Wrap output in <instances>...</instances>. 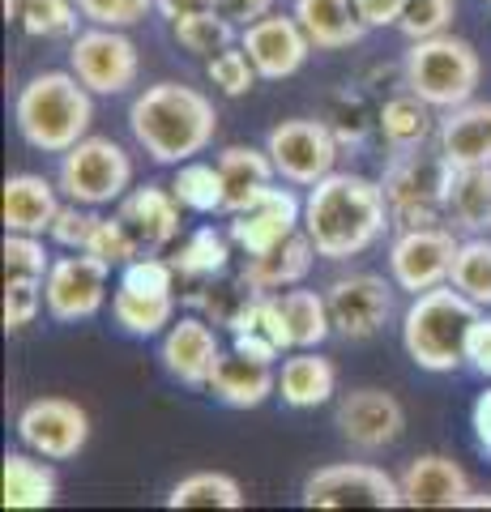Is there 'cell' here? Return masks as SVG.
Instances as JSON below:
<instances>
[{
	"mask_svg": "<svg viewBox=\"0 0 491 512\" xmlns=\"http://www.w3.org/2000/svg\"><path fill=\"white\" fill-rule=\"evenodd\" d=\"M205 77L227 94V99H240V94H248L252 86H257V64L248 60L244 47H223L218 56L205 60Z\"/></svg>",
	"mask_w": 491,
	"mask_h": 512,
	"instance_id": "f35d334b",
	"label": "cell"
},
{
	"mask_svg": "<svg viewBox=\"0 0 491 512\" xmlns=\"http://www.w3.org/2000/svg\"><path fill=\"white\" fill-rule=\"evenodd\" d=\"M278 308L287 320L291 350H316L329 333H334V316H329V299L321 291H304V286H287L278 291Z\"/></svg>",
	"mask_w": 491,
	"mask_h": 512,
	"instance_id": "f546056e",
	"label": "cell"
},
{
	"mask_svg": "<svg viewBox=\"0 0 491 512\" xmlns=\"http://www.w3.org/2000/svg\"><path fill=\"white\" fill-rule=\"evenodd\" d=\"M299 500L304 508H402V483L380 466L338 461V466L308 474Z\"/></svg>",
	"mask_w": 491,
	"mask_h": 512,
	"instance_id": "30bf717a",
	"label": "cell"
},
{
	"mask_svg": "<svg viewBox=\"0 0 491 512\" xmlns=\"http://www.w3.org/2000/svg\"><path fill=\"white\" fill-rule=\"evenodd\" d=\"M69 69L82 77L90 94H124L137 86L141 56L137 43L116 26H90L82 35H73L69 47Z\"/></svg>",
	"mask_w": 491,
	"mask_h": 512,
	"instance_id": "9c48e42d",
	"label": "cell"
},
{
	"mask_svg": "<svg viewBox=\"0 0 491 512\" xmlns=\"http://www.w3.org/2000/svg\"><path fill=\"white\" fill-rule=\"evenodd\" d=\"M235 26L223 9H201V13H188V18L180 22H171V35H176V43L184 47V52H193V56H218L223 47L235 43Z\"/></svg>",
	"mask_w": 491,
	"mask_h": 512,
	"instance_id": "8d00e7d4",
	"label": "cell"
},
{
	"mask_svg": "<svg viewBox=\"0 0 491 512\" xmlns=\"http://www.w3.org/2000/svg\"><path fill=\"white\" fill-rule=\"evenodd\" d=\"M205 389L214 393V402H223L231 410H257L269 393H278V372L274 363L248 359L240 350H223Z\"/></svg>",
	"mask_w": 491,
	"mask_h": 512,
	"instance_id": "603a6c76",
	"label": "cell"
},
{
	"mask_svg": "<svg viewBox=\"0 0 491 512\" xmlns=\"http://www.w3.org/2000/svg\"><path fill=\"white\" fill-rule=\"evenodd\" d=\"M449 282H453L466 299L479 303V308H491V239H487V235L462 239Z\"/></svg>",
	"mask_w": 491,
	"mask_h": 512,
	"instance_id": "74e56055",
	"label": "cell"
},
{
	"mask_svg": "<svg viewBox=\"0 0 491 512\" xmlns=\"http://www.w3.org/2000/svg\"><path fill=\"white\" fill-rule=\"evenodd\" d=\"M39 308H47L39 278H5V329L9 333L35 325Z\"/></svg>",
	"mask_w": 491,
	"mask_h": 512,
	"instance_id": "ee69618b",
	"label": "cell"
},
{
	"mask_svg": "<svg viewBox=\"0 0 491 512\" xmlns=\"http://www.w3.org/2000/svg\"><path fill=\"white\" fill-rule=\"evenodd\" d=\"M487 308H479L474 299H466L453 282L432 286V291L415 295V303L402 316V346L415 367L423 372H457L466 363V338L470 325Z\"/></svg>",
	"mask_w": 491,
	"mask_h": 512,
	"instance_id": "277c9868",
	"label": "cell"
},
{
	"mask_svg": "<svg viewBox=\"0 0 491 512\" xmlns=\"http://www.w3.org/2000/svg\"><path fill=\"white\" fill-rule=\"evenodd\" d=\"M240 47L248 52V60L257 64V73L265 77V82L295 77L308 64V56L316 52L295 13L291 18L287 13H265L261 22H252V26L240 30Z\"/></svg>",
	"mask_w": 491,
	"mask_h": 512,
	"instance_id": "9a60e30c",
	"label": "cell"
},
{
	"mask_svg": "<svg viewBox=\"0 0 491 512\" xmlns=\"http://www.w3.org/2000/svg\"><path fill=\"white\" fill-rule=\"evenodd\" d=\"M218 9H223L227 18L244 30L252 22H261L265 13H274V0H218Z\"/></svg>",
	"mask_w": 491,
	"mask_h": 512,
	"instance_id": "f907efd6",
	"label": "cell"
},
{
	"mask_svg": "<svg viewBox=\"0 0 491 512\" xmlns=\"http://www.w3.org/2000/svg\"><path fill=\"white\" fill-rule=\"evenodd\" d=\"M60 214V184L18 171L5 180V231L47 235Z\"/></svg>",
	"mask_w": 491,
	"mask_h": 512,
	"instance_id": "cb8c5ba5",
	"label": "cell"
},
{
	"mask_svg": "<svg viewBox=\"0 0 491 512\" xmlns=\"http://www.w3.org/2000/svg\"><path fill=\"white\" fill-rule=\"evenodd\" d=\"M107 274H112V265L99 261V256L86 248H77L73 256H56L43 278L47 316L60 320V325L94 316L107 299Z\"/></svg>",
	"mask_w": 491,
	"mask_h": 512,
	"instance_id": "7c38bea8",
	"label": "cell"
},
{
	"mask_svg": "<svg viewBox=\"0 0 491 512\" xmlns=\"http://www.w3.org/2000/svg\"><path fill=\"white\" fill-rule=\"evenodd\" d=\"M94 222H99V214L90 210V205H77V201H65L60 205V214H56V222H52V235L60 248H69V252H77V248H86L90 244V235H94Z\"/></svg>",
	"mask_w": 491,
	"mask_h": 512,
	"instance_id": "bcb514c9",
	"label": "cell"
},
{
	"mask_svg": "<svg viewBox=\"0 0 491 512\" xmlns=\"http://www.w3.org/2000/svg\"><path fill=\"white\" fill-rule=\"evenodd\" d=\"M334 333L346 342H368L393 316V286L380 274H346L325 286Z\"/></svg>",
	"mask_w": 491,
	"mask_h": 512,
	"instance_id": "5bb4252c",
	"label": "cell"
},
{
	"mask_svg": "<svg viewBox=\"0 0 491 512\" xmlns=\"http://www.w3.org/2000/svg\"><path fill=\"white\" fill-rule=\"evenodd\" d=\"M466 363L474 367V372L491 376V316H487V312L470 325V338H466Z\"/></svg>",
	"mask_w": 491,
	"mask_h": 512,
	"instance_id": "7dc6e473",
	"label": "cell"
},
{
	"mask_svg": "<svg viewBox=\"0 0 491 512\" xmlns=\"http://www.w3.org/2000/svg\"><path fill=\"white\" fill-rule=\"evenodd\" d=\"M380 137L389 150H423L427 137H436L432 124V103H423L419 94H402L380 107Z\"/></svg>",
	"mask_w": 491,
	"mask_h": 512,
	"instance_id": "1f68e13d",
	"label": "cell"
},
{
	"mask_svg": "<svg viewBox=\"0 0 491 512\" xmlns=\"http://www.w3.org/2000/svg\"><path fill=\"white\" fill-rule=\"evenodd\" d=\"M316 244L308 239V231H295L291 239H282L278 248H269L261 256H248L244 274H240V286L252 295H278L287 286H299L308 278V269L316 261Z\"/></svg>",
	"mask_w": 491,
	"mask_h": 512,
	"instance_id": "7402d4cb",
	"label": "cell"
},
{
	"mask_svg": "<svg viewBox=\"0 0 491 512\" xmlns=\"http://www.w3.org/2000/svg\"><path fill=\"white\" fill-rule=\"evenodd\" d=\"M265 150L269 158H274V167L282 180H291V184H321L329 171H334L338 163V137H334V128H329L325 120H282L269 128V137H265Z\"/></svg>",
	"mask_w": 491,
	"mask_h": 512,
	"instance_id": "8fae6325",
	"label": "cell"
},
{
	"mask_svg": "<svg viewBox=\"0 0 491 512\" xmlns=\"http://www.w3.org/2000/svg\"><path fill=\"white\" fill-rule=\"evenodd\" d=\"M56 184L65 192V201L99 210V205H112L129 192L133 158L124 154V146H116L112 137H82L73 150L60 154Z\"/></svg>",
	"mask_w": 491,
	"mask_h": 512,
	"instance_id": "52a82bcc",
	"label": "cell"
},
{
	"mask_svg": "<svg viewBox=\"0 0 491 512\" xmlns=\"http://www.w3.org/2000/svg\"><path fill=\"white\" fill-rule=\"evenodd\" d=\"M112 316L133 338H154V333H163L176 320V295H137L120 286L112 295Z\"/></svg>",
	"mask_w": 491,
	"mask_h": 512,
	"instance_id": "e575fe53",
	"label": "cell"
},
{
	"mask_svg": "<svg viewBox=\"0 0 491 512\" xmlns=\"http://www.w3.org/2000/svg\"><path fill=\"white\" fill-rule=\"evenodd\" d=\"M406 427V410L389 389H351L338 402V431L346 444L363 448V453H376V448H389L402 436Z\"/></svg>",
	"mask_w": 491,
	"mask_h": 512,
	"instance_id": "2e32d148",
	"label": "cell"
},
{
	"mask_svg": "<svg viewBox=\"0 0 491 512\" xmlns=\"http://www.w3.org/2000/svg\"><path fill=\"white\" fill-rule=\"evenodd\" d=\"M462 239L453 227H402V235L389 244V278L406 295H423L432 286H445L453 274Z\"/></svg>",
	"mask_w": 491,
	"mask_h": 512,
	"instance_id": "ba28073f",
	"label": "cell"
},
{
	"mask_svg": "<svg viewBox=\"0 0 491 512\" xmlns=\"http://www.w3.org/2000/svg\"><path fill=\"white\" fill-rule=\"evenodd\" d=\"M462 508H491V495H474V491H470Z\"/></svg>",
	"mask_w": 491,
	"mask_h": 512,
	"instance_id": "db71d44e",
	"label": "cell"
},
{
	"mask_svg": "<svg viewBox=\"0 0 491 512\" xmlns=\"http://www.w3.org/2000/svg\"><path fill=\"white\" fill-rule=\"evenodd\" d=\"M180 210L184 205L176 201V192H171V184H146V188H133L120 197V218L124 227L133 231V239L141 244V252H158L167 248L171 239L180 235Z\"/></svg>",
	"mask_w": 491,
	"mask_h": 512,
	"instance_id": "ffe728a7",
	"label": "cell"
},
{
	"mask_svg": "<svg viewBox=\"0 0 491 512\" xmlns=\"http://www.w3.org/2000/svg\"><path fill=\"white\" fill-rule=\"evenodd\" d=\"M436 150L449 167H487L491 163V103H457L436 120Z\"/></svg>",
	"mask_w": 491,
	"mask_h": 512,
	"instance_id": "d6986e66",
	"label": "cell"
},
{
	"mask_svg": "<svg viewBox=\"0 0 491 512\" xmlns=\"http://www.w3.org/2000/svg\"><path fill=\"white\" fill-rule=\"evenodd\" d=\"M445 222L453 231L487 235L491 231V163L487 167H453Z\"/></svg>",
	"mask_w": 491,
	"mask_h": 512,
	"instance_id": "4316f807",
	"label": "cell"
},
{
	"mask_svg": "<svg viewBox=\"0 0 491 512\" xmlns=\"http://www.w3.org/2000/svg\"><path fill=\"white\" fill-rule=\"evenodd\" d=\"M94 94L82 86L77 73H35L18 90L13 103V124L30 150L65 154L82 137H90Z\"/></svg>",
	"mask_w": 491,
	"mask_h": 512,
	"instance_id": "3957f363",
	"label": "cell"
},
{
	"mask_svg": "<svg viewBox=\"0 0 491 512\" xmlns=\"http://www.w3.org/2000/svg\"><path fill=\"white\" fill-rule=\"evenodd\" d=\"M299 227H304V205L295 201L291 188H274L269 184L248 210L231 214V239L240 244L248 256H261L269 248H278L282 239H291Z\"/></svg>",
	"mask_w": 491,
	"mask_h": 512,
	"instance_id": "e0dca14e",
	"label": "cell"
},
{
	"mask_svg": "<svg viewBox=\"0 0 491 512\" xmlns=\"http://www.w3.org/2000/svg\"><path fill=\"white\" fill-rule=\"evenodd\" d=\"M406 508H462L470 495V474L445 453H423L402 470Z\"/></svg>",
	"mask_w": 491,
	"mask_h": 512,
	"instance_id": "ac0fdd59",
	"label": "cell"
},
{
	"mask_svg": "<svg viewBox=\"0 0 491 512\" xmlns=\"http://www.w3.org/2000/svg\"><path fill=\"white\" fill-rule=\"evenodd\" d=\"M171 192H176V201L193 214L227 210V180H223V171H218V163H197V158H188V163L176 167Z\"/></svg>",
	"mask_w": 491,
	"mask_h": 512,
	"instance_id": "836d02e7",
	"label": "cell"
},
{
	"mask_svg": "<svg viewBox=\"0 0 491 512\" xmlns=\"http://www.w3.org/2000/svg\"><path fill=\"white\" fill-rule=\"evenodd\" d=\"M483 82V60L474 52V43L457 35H432L415 39L406 52V90L419 94L423 103L449 111L457 103H470L474 90Z\"/></svg>",
	"mask_w": 491,
	"mask_h": 512,
	"instance_id": "5b68a950",
	"label": "cell"
},
{
	"mask_svg": "<svg viewBox=\"0 0 491 512\" xmlns=\"http://www.w3.org/2000/svg\"><path fill=\"white\" fill-rule=\"evenodd\" d=\"M176 265L171 261H158V256H133L120 274L124 291H137V295H176Z\"/></svg>",
	"mask_w": 491,
	"mask_h": 512,
	"instance_id": "b9f144b4",
	"label": "cell"
},
{
	"mask_svg": "<svg viewBox=\"0 0 491 512\" xmlns=\"http://www.w3.org/2000/svg\"><path fill=\"white\" fill-rule=\"evenodd\" d=\"M231 350H240V355L248 359H261V363H274L282 355V346L269 338L265 329H244V333H235V346Z\"/></svg>",
	"mask_w": 491,
	"mask_h": 512,
	"instance_id": "681fc988",
	"label": "cell"
},
{
	"mask_svg": "<svg viewBox=\"0 0 491 512\" xmlns=\"http://www.w3.org/2000/svg\"><path fill=\"white\" fill-rule=\"evenodd\" d=\"M5 18L30 39H73L77 35V0H5Z\"/></svg>",
	"mask_w": 491,
	"mask_h": 512,
	"instance_id": "4dcf8cb0",
	"label": "cell"
},
{
	"mask_svg": "<svg viewBox=\"0 0 491 512\" xmlns=\"http://www.w3.org/2000/svg\"><path fill=\"white\" fill-rule=\"evenodd\" d=\"M231 244H235L231 235H218L214 227H201L180 244V252L171 256V265H176V274L188 278V282H214L218 274H227Z\"/></svg>",
	"mask_w": 491,
	"mask_h": 512,
	"instance_id": "d6a6232c",
	"label": "cell"
},
{
	"mask_svg": "<svg viewBox=\"0 0 491 512\" xmlns=\"http://www.w3.org/2000/svg\"><path fill=\"white\" fill-rule=\"evenodd\" d=\"M0 487H5V508H52L56 504V470L47 466V457L39 461L26 453H9L5 457V474H0Z\"/></svg>",
	"mask_w": 491,
	"mask_h": 512,
	"instance_id": "f1b7e54d",
	"label": "cell"
},
{
	"mask_svg": "<svg viewBox=\"0 0 491 512\" xmlns=\"http://www.w3.org/2000/svg\"><path fill=\"white\" fill-rule=\"evenodd\" d=\"M129 128L137 146L146 150L154 163L180 167L188 158L210 150L218 133V111L197 86L184 82H154L133 99Z\"/></svg>",
	"mask_w": 491,
	"mask_h": 512,
	"instance_id": "7a4b0ae2",
	"label": "cell"
},
{
	"mask_svg": "<svg viewBox=\"0 0 491 512\" xmlns=\"http://www.w3.org/2000/svg\"><path fill=\"white\" fill-rule=\"evenodd\" d=\"M56 256L43 248V235H22L9 231L5 235V278H47Z\"/></svg>",
	"mask_w": 491,
	"mask_h": 512,
	"instance_id": "ab89813d",
	"label": "cell"
},
{
	"mask_svg": "<svg viewBox=\"0 0 491 512\" xmlns=\"http://www.w3.org/2000/svg\"><path fill=\"white\" fill-rule=\"evenodd\" d=\"M457 13V0H406L398 30L415 43V39H432V35H445L449 22Z\"/></svg>",
	"mask_w": 491,
	"mask_h": 512,
	"instance_id": "60d3db41",
	"label": "cell"
},
{
	"mask_svg": "<svg viewBox=\"0 0 491 512\" xmlns=\"http://www.w3.org/2000/svg\"><path fill=\"white\" fill-rule=\"evenodd\" d=\"M154 9L163 13L167 22H180L188 13H201V9H218V0H154Z\"/></svg>",
	"mask_w": 491,
	"mask_h": 512,
	"instance_id": "f5cc1de1",
	"label": "cell"
},
{
	"mask_svg": "<svg viewBox=\"0 0 491 512\" xmlns=\"http://www.w3.org/2000/svg\"><path fill=\"white\" fill-rule=\"evenodd\" d=\"M218 171H223V180H227V214L248 210L278 175L269 150H257V146H227L218 154Z\"/></svg>",
	"mask_w": 491,
	"mask_h": 512,
	"instance_id": "83f0119b",
	"label": "cell"
},
{
	"mask_svg": "<svg viewBox=\"0 0 491 512\" xmlns=\"http://www.w3.org/2000/svg\"><path fill=\"white\" fill-rule=\"evenodd\" d=\"M167 508H244V487L223 470H197L167 491Z\"/></svg>",
	"mask_w": 491,
	"mask_h": 512,
	"instance_id": "d590c367",
	"label": "cell"
},
{
	"mask_svg": "<svg viewBox=\"0 0 491 512\" xmlns=\"http://www.w3.org/2000/svg\"><path fill=\"white\" fill-rule=\"evenodd\" d=\"M77 9H82V18L90 26L129 30V26H137L154 9V0H77Z\"/></svg>",
	"mask_w": 491,
	"mask_h": 512,
	"instance_id": "f6af8a7d",
	"label": "cell"
},
{
	"mask_svg": "<svg viewBox=\"0 0 491 512\" xmlns=\"http://www.w3.org/2000/svg\"><path fill=\"white\" fill-rule=\"evenodd\" d=\"M449 175L453 167L445 154H423V150H393L385 167V197L398 227H436L445 222V197H449Z\"/></svg>",
	"mask_w": 491,
	"mask_h": 512,
	"instance_id": "8992f818",
	"label": "cell"
},
{
	"mask_svg": "<svg viewBox=\"0 0 491 512\" xmlns=\"http://www.w3.org/2000/svg\"><path fill=\"white\" fill-rule=\"evenodd\" d=\"M86 252H94L107 265H129L133 256H141V244L133 239V231L124 227V218L116 214V218H99V222H94V235H90Z\"/></svg>",
	"mask_w": 491,
	"mask_h": 512,
	"instance_id": "7bdbcfd3",
	"label": "cell"
},
{
	"mask_svg": "<svg viewBox=\"0 0 491 512\" xmlns=\"http://www.w3.org/2000/svg\"><path fill=\"white\" fill-rule=\"evenodd\" d=\"M278 393L291 410H316L338 393V367L316 350H295L278 372Z\"/></svg>",
	"mask_w": 491,
	"mask_h": 512,
	"instance_id": "484cf974",
	"label": "cell"
},
{
	"mask_svg": "<svg viewBox=\"0 0 491 512\" xmlns=\"http://www.w3.org/2000/svg\"><path fill=\"white\" fill-rule=\"evenodd\" d=\"M470 427H474V440H479V448L491 457V389L479 393V402H474L470 410Z\"/></svg>",
	"mask_w": 491,
	"mask_h": 512,
	"instance_id": "816d5d0a",
	"label": "cell"
},
{
	"mask_svg": "<svg viewBox=\"0 0 491 512\" xmlns=\"http://www.w3.org/2000/svg\"><path fill=\"white\" fill-rule=\"evenodd\" d=\"M355 9H359L363 26H368V30H380V26H398L402 9H406V0H355Z\"/></svg>",
	"mask_w": 491,
	"mask_h": 512,
	"instance_id": "c3c4849f",
	"label": "cell"
},
{
	"mask_svg": "<svg viewBox=\"0 0 491 512\" xmlns=\"http://www.w3.org/2000/svg\"><path fill=\"white\" fill-rule=\"evenodd\" d=\"M218 355H223V346H218L210 320H201V316L171 320V329H167V338H163V367L176 380L193 384V389L210 384V372H214Z\"/></svg>",
	"mask_w": 491,
	"mask_h": 512,
	"instance_id": "44dd1931",
	"label": "cell"
},
{
	"mask_svg": "<svg viewBox=\"0 0 491 512\" xmlns=\"http://www.w3.org/2000/svg\"><path fill=\"white\" fill-rule=\"evenodd\" d=\"M295 18L304 26V35L312 39L316 52H342L363 39V18L355 9V0H295Z\"/></svg>",
	"mask_w": 491,
	"mask_h": 512,
	"instance_id": "d4e9b609",
	"label": "cell"
},
{
	"mask_svg": "<svg viewBox=\"0 0 491 512\" xmlns=\"http://www.w3.org/2000/svg\"><path fill=\"white\" fill-rule=\"evenodd\" d=\"M18 440L47 461H69L90 440V414L69 397H35L18 414Z\"/></svg>",
	"mask_w": 491,
	"mask_h": 512,
	"instance_id": "4fadbf2b",
	"label": "cell"
},
{
	"mask_svg": "<svg viewBox=\"0 0 491 512\" xmlns=\"http://www.w3.org/2000/svg\"><path fill=\"white\" fill-rule=\"evenodd\" d=\"M393 227V210L385 184L351 171H329L312 184L304 201V231L321 252V261H351L385 239Z\"/></svg>",
	"mask_w": 491,
	"mask_h": 512,
	"instance_id": "6da1fadb",
	"label": "cell"
}]
</instances>
